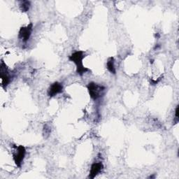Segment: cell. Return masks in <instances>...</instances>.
I'll list each match as a JSON object with an SVG mask.
<instances>
[{"label": "cell", "instance_id": "6da1fadb", "mask_svg": "<svg viewBox=\"0 0 179 179\" xmlns=\"http://www.w3.org/2000/svg\"><path fill=\"white\" fill-rule=\"evenodd\" d=\"M85 57V52L83 50H78L69 56V60L76 65V73L80 76H83L85 73L90 71L89 69L85 67L83 64V60Z\"/></svg>", "mask_w": 179, "mask_h": 179}, {"label": "cell", "instance_id": "7a4b0ae2", "mask_svg": "<svg viewBox=\"0 0 179 179\" xmlns=\"http://www.w3.org/2000/svg\"><path fill=\"white\" fill-rule=\"evenodd\" d=\"M87 88L90 96L94 100H97V99L102 97L104 95V92L106 90L105 87L102 86V85H99L94 82L89 83Z\"/></svg>", "mask_w": 179, "mask_h": 179}, {"label": "cell", "instance_id": "3957f363", "mask_svg": "<svg viewBox=\"0 0 179 179\" xmlns=\"http://www.w3.org/2000/svg\"><path fill=\"white\" fill-rule=\"evenodd\" d=\"M14 148L13 151V159L15 162L16 165L18 167L20 168L22 166V162H23L26 155V149L23 146H16L13 145L12 146Z\"/></svg>", "mask_w": 179, "mask_h": 179}, {"label": "cell", "instance_id": "277c9868", "mask_svg": "<svg viewBox=\"0 0 179 179\" xmlns=\"http://www.w3.org/2000/svg\"><path fill=\"white\" fill-rule=\"evenodd\" d=\"M32 30H33V24L30 23L26 27H22L19 30L18 38L22 41V42L26 43L30 39L31 36Z\"/></svg>", "mask_w": 179, "mask_h": 179}, {"label": "cell", "instance_id": "5b68a950", "mask_svg": "<svg viewBox=\"0 0 179 179\" xmlns=\"http://www.w3.org/2000/svg\"><path fill=\"white\" fill-rule=\"evenodd\" d=\"M1 86L4 87V89H5L8 85L9 84V83L11 82V76L8 72V69L6 64L4 63L2 61L1 64Z\"/></svg>", "mask_w": 179, "mask_h": 179}, {"label": "cell", "instance_id": "8992f818", "mask_svg": "<svg viewBox=\"0 0 179 179\" xmlns=\"http://www.w3.org/2000/svg\"><path fill=\"white\" fill-rule=\"evenodd\" d=\"M63 91V85L59 82H55L50 85L48 90V97H54Z\"/></svg>", "mask_w": 179, "mask_h": 179}, {"label": "cell", "instance_id": "52a82bcc", "mask_svg": "<svg viewBox=\"0 0 179 179\" xmlns=\"http://www.w3.org/2000/svg\"><path fill=\"white\" fill-rule=\"evenodd\" d=\"M104 169V165L101 162H95L92 164L88 178L93 179L100 173Z\"/></svg>", "mask_w": 179, "mask_h": 179}, {"label": "cell", "instance_id": "ba28073f", "mask_svg": "<svg viewBox=\"0 0 179 179\" xmlns=\"http://www.w3.org/2000/svg\"><path fill=\"white\" fill-rule=\"evenodd\" d=\"M114 63H115V60L113 57H110V58L108 59L107 62V70L109 71L110 73H111V74H116V70H115Z\"/></svg>", "mask_w": 179, "mask_h": 179}, {"label": "cell", "instance_id": "9c48e42d", "mask_svg": "<svg viewBox=\"0 0 179 179\" xmlns=\"http://www.w3.org/2000/svg\"><path fill=\"white\" fill-rule=\"evenodd\" d=\"M30 7V1H22L20 2V8L22 12H27L29 11Z\"/></svg>", "mask_w": 179, "mask_h": 179}, {"label": "cell", "instance_id": "30bf717a", "mask_svg": "<svg viewBox=\"0 0 179 179\" xmlns=\"http://www.w3.org/2000/svg\"><path fill=\"white\" fill-rule=\"evenodd\" d=\"M178 109H179V106L178 104L176 106V110H175V118L174 119V125H176L178 123L179 121V118H178Z\"/></svg>", "mask_w": 179, "mask_h": 179}, {"label": "cell", "instance_id": "8fae6325", "mask_svg": "<svg viewBox=\"0 0 179 179\" xmlns=\"http://www.w3.org/2000/svg\"><path fill=\"white\" fill-rule=\"evenodd\" d=\"M50 132H51V129H50V127L47 125H46L44 127V137L46 138V135H47V137L50 135Z\"/></svg>", "mask_w": 179, "mask_h": 179}, {"label": "cell", "instance_id": "7c38bea8", "mask_svg": "<svg viewBox=\"0 0 179 179\" xmlns=\"http://www.w3.org/2000/svg\"><path fill=\"white\" fill-rule=\"evenodd\" d=\"M162 78V76L160 77V78H158V80H153V79H151V80H150V85H157L158 83L160 82V81H161Z\"/></svg>", "mask_w": 179, "mask_h": 179}, {"label": "cell", "instance_id": "4fadbf2b", "mask_svg": "<svg viewBox=\"0 0 179 179\" xmlns=\"http://www.w3.org/2000/svg\"><path fill=\"white\" fill-rule=\"evenodd\" d=\"M155 38H159L160 37L159 33H156L155 35Z\"/></svg>", "mask_w": 179, "mask_h": 179}, {"label": "cell", "instance_id": "5bb4252c", "mask_svg": "<svg viewBox=\"0 0 179 179\" xmlns=\"http://www.w3.org/2000/svg\"><path fill=\"white\" fill-rule=\"evenodd\" d=\"M159 47H160V45H159V44L156 45V46H155V47L154 48V50H156V48H157V49H158V48H159Z\"/></svg>", "mask_w": 179, "mask_h": 179}, {"label": "cell", "instance_id": "9a60e30c", "mask_svg": "<svg viewBox=\"0 0 179 179\" xmlns=\"http://www.w3.org/2000/svg\"><path fill=\"white\" fill-rule=\"evenodd\" d=\"M155 178V175H152V176H150L148 177V178Z\"/></svg>", "mask_w": 179, "mask_h": 179}, {"label": "cell", "instance_id": "2e32d148", "mask_svg": "<svg viewBox=\"0 0 179 179\" xmlns=\"http://www.w3.org/2000/svg\"><path fill=\"white\" fill-rule=\"evenodd\" d=\"M152 63H153V60H150V64H152Z\"/></svg>", "mask_w": 179, "mask_h": 179}]
</instances>
